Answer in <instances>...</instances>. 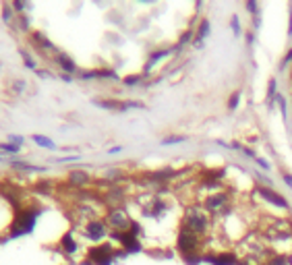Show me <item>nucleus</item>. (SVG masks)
I'll return each instance as SVG.
<instances>
[{"instance_id":"f257e3e1","label":"nucleus","mask_w":292,"mask_h":265,"mask_svg":"<svg viewBox=\"0 0 292 265\" xmlns=\"http://www.w3.org/2000/svg\"><path fill=\"white\" fill-rule=\"evenodd\" d=\"M182 228H187L191 232H195L197 236L205 238L209 234V228H211V215L199 205H191L187 207V211H184L182 215Z\"/></svg>"},{"instance_id":"f03ea898","label":"nucleus","mask_w":292,"mask_h":265,"mask_svg":"<svg viewBox=\"0 0 292 265\" xmlns=\"http://www.w3.org/2000/svg\"><path fill=\"white\" fill-rule=\"evenodd\" d=\"M203 209L211 217H226L232 213V195L228 191H213L203 199Z\"/></svg>"},{"instance_id":"7ed1b4c3","label":"nucleus","mask_w":292,"mask_h":265,"mask_svg":"<svg viewBox=\"0 0 292 265\" xmlns=\"http://www.w3.org/2000/svg\"><path fill=\"white\" fill-rule=\"evenodd\" d=\"M38 215H40V211L34 209V207H23V209H19L17 215L13 217L9 238H17V236H23V234L34 232L36 222H38Z\"/></svg>"},{"instance_id":"20e7f679","label":"nucleus","mask_w":292,"mask_h":265,"mask_svg":"<svg viewBox=\"0 0 292 265\" xmlns=\"http://www.w3.org/2000/svg\"><path fill=\"white\" fill-rule=\"evenodd\" d=\"M106 224L112 232H127L131 226H133V220L131 215L127 213V209H122L120 205L118 207H110L108 213H106Z\"/></svg>"},{"instance_id":"39448f33","label":"nucleus","mask_w":292,"mask_h":265,"mask_svg":"<svg viewBox=\"0 0 292 265\" xmlns=\"http://www.w3.org/2000/svg\"><path fill=\"white\" fill-rule=\"evenodd\" d=\"M116 259V248L112 244H96L87 251V261L91 265H112Z\"/></svg>"},{"instance_id":"423d86ee","label":"nucleus","mask_w":292,"mask_h":265,"mask_svg":"<svg viewBox=\"0 0 292 265\" xmlns=\"http://www.w3.org/2000/svg\"><path fill=\"white\" fill-rule=\"evenodd\" d=\"M108 224H106L104 220H89L83 228V236L91 242H102L106 236H108Z\"/></svg>"},{"instance_id":"0eeeda50","label":"nucleus","mask_w":292,"mask_h":265,"mask_svg":"<svg viewBox=\"0 0 292 265\" xmlns=\"http://www.w3.org/2000/svg\"><path fill=\"white\" fill-rule=\"evenodd\" d=\"M257 195L263 199V201H267L269 205H273V207H278V209H284V211H290L292 207H290V203H288V199L282 195V193H275L273 189H269V186H257Z\"/></svg>"},{"instance_id":"6e6552de","label":"nucleus","mask_w":292,"mask_h":265,"mask_svg":"<svg viewBox=\"0 0 292 265\" xmlns=\"http://www.w3.org/2000/svg\"><path fill=\"white\" fill-rule=\"evenodd\" d=\"M32 44L36 46V48H40L44 54H52V56H56L60 50L56 48V46L46 38V34L44 31H32Z\"/></svg>"},{"instance_id":"1a4fd4ad","label":"nucleus","mask_w":292,"mask_h":265,"mask_svg":"<svg viewBox=\"0 0 292 265\" xmlns=\"http://www.w3.org/2000/svg\"><path fill=\"white\" fill-rule=\"evenodd\" d=\"M203 261H209L211 265H238V257L234 251H222L213 257H203Z\"/></svg>"},{"instance_id":"9d476101","label":"nucleus","mask_w":292,"mask_h":265,"mask_svg":"<svg viewBox=\"0 0 292 265\" xmlns=\"http://www.w3.org/2000/svg\"><path fill=\"white\" fill-rule=\"evenodd\" d=\"M67 182L71 186H75V189H83V186H87L91 182V176L85 172V170H71L69 176H67Z\"/></svg>"},{"instance_id":"9b49d317","label":"nucleus","mask_w":292,"mask_h":265,"mask_svg":"<svg viewBox=\"0 0 292 265\" xmlns=\"http://www.w3.org/2000/svg\"><path fill=\"white\" fill-rule=\"evenodd\" d=\"M164 211H166V199H162V197L149 199V205L143 209L145 217H160V215H164Z\"/></svg>"},{"instance_id":"f8f14e48","label":"nucleus","mask_w":292,"mask_h":265,"mask_svg":"<svg viewBox=\"0 0 292 265\" xmlns=\"http://www.w3.org/2000/svg\"><path fill=\"white\" fill-rule=\"evenodd\" d=\"M94 106L104 108V110H110V112H127V102L122 100H94Z\"/></svg>"},{"instance_id":"ddd939ff","label":"nucleus","mask_w":292,"mask_h":265,"mask_svg":"<svg viewBox=\"0 0 292 265\" xmlns=\"http://www.w3.org/2000/svg\"><path fill=\"white\" fill-rule=\"evenodd\" d=\"M54 62L65 71V75H75V73H77V62H75L69 54H65V52H58V54L54 56Z\"/></svg>"},{"instance_id":"4468645a","label":"nucleus","mask_w":292,"mask_h":265,"mask_svg":"<svg viewBox=\"0 0 292 265\" xmlns=\"http://www.w3.org/2000/svg\"><path fill=\"white\" fill-rule=\"evenodd\" d=\"M207 38H209V19H201V23H199V27L195 31L193 46H195V48H201Z\"/></svg>"},{"instance_id":"2eb2a0df","label":"nucleus","mask_w":292,"mask_h":265,"mask_svg":"<svg viewBox=\"0 0 292 265\" xmlns=\"http://www.w3.org/2000/svg\"><path fill=\"white\" fill-rule=\"evenodd\" d=\"M170 54H172V48H164V50H156V52H151V54H149V58H147V62H145V73H149L153 67L158 65L160 60L168 58Z\"/></svg>"},{"instance_id":"dca6fc26","label":"nucleus","mask_w":292,"mask_h":265,"mask_svg":"<svg viewBox=\"0 0 292 265\" xmlns=\"http://www.w3.org/2000/svg\"><path fill=\"white\" fill-rule=\"evenodd\" d=\"M58 244H60V248H63V251H65L67 255H75V253H77V248H79V244H77V240L73 238L71 232H65Z\"/></svg>"},{"instance_id":"f3484780","label":"nucleus","mask_w":292,"mask_h":265,"mask_svg":"<svg viewBox=\"0 0 292 265\" xmlns=\"http://www.w3.org/2000/svg\"><path fill=\"white\" fill-rule=\"evenodd\" d=\"M275 96H278V79H275V77H271L269 85H267V93H265V104L271 106L275 102Z\"/></svg>"},{"instance_id":"a211bd4d","label":"nucleus","mask_w":292,"mask_h":265,"mask_svg":"<svg viewBox=\"0 0 292 265\" xmlns=\"http://www.w3.org/2000/svg\"><path fill=\"white\" fill-rule=\"evenodd\" d=\"M13 168L15 170H19V172H44V168L42 166H32V164H27V162H13Z\"/></svg>"},{"instance_id":"6ab92c4d","label":"nucleus","mask_w":292,"mask_h":265,"mask_svg":"<svg viewBox=\"0 0 292 265\" xmlns=\"http://www.w3.org/2000/svg\"><path fill=\"white\" fill-rule=\"evenodd\" d=\"M32 141H34L36 145L44 147V149H56V143L52 141V139L44 137V135H34V137H32Z\"/></svg>"},{"instance_id":"aec40b11","label":"nucleus","mask_w":292,"mask_h":265,"mask_svg":"<svg viewBox=\"0 0 292 265\" xmlns=\"http://www.w3.org/2000/svg\"><path fill=\"white\" fill-rule=\"evenodd\" d=\"M265 265H292V259L278 253V255H271V257L265 261Z\"/></svg>"},{"instance_id":"412c9836","label":"nucleus","mask_w":292,"mask_h":265,"mask_svg":"<svg viewBox=\"0 0 292 265\" xmlns=\"http://www.w3.org/2000/svg\"><path fill=\"white\" fill-rule=\"evenodd\" d=\"M9 87L13 91V96H21V93L25 91V87H27V81H23V79H13Z\"/></svg>"},{"instance_id":"4be33fe9","label":"nucleus","mask_w":292,"mask_h":265,"mask_svg":"<svg viewBox=\"0 0 292 265\" xmlns=\"http://www.w3.org/2000/svg\"><path fill=\"white\" fill-rule=\"evenodd\" d=\"M21 147L19 145H13V143H0V155H15L19 153Z\"/></svg>"},{"instance_id":"5701e85b","label":"nucleus","mask_w":292,"mask_h":265,"mask_svg":"<svg viewBox=\"0 0 292 265\" xmlns=\"http://www.w3.org/2000/svg\"><path fill=\"white\" fill-rule=\"evenodd\" d=\"M184 141H187L184 135H170V137L162 139V145H176V143H184Z\"/></svg>"},{"instance_id":"b1692460","label":"nucleus","mask_w":292,"mask_h":265,"mask_svg":"<svg viewBox=\"0 0 292 265\" xmlns=\"http://www.w3.org/2000/svg\"><path fill=\"white\" fill-rule=\"evenodd\" d=\"M240 96H242V91H234L232 96L228 98V110H230V112H234L236 108H238V104H240Z\"/></svg>"},{"instance_id":"393cba45","label":"nucleus","mask_w":292,"mask_h":265,"mask_svg":"<svg viewBox=\"0 0 292 265\" xmlns=\"http://www.w3.org/2000/svg\"><path fill=\"white\" fill-rule=\"evenodd\" d=\"M230 27H232L234 38H240L242 27H240V21H238V15H232V17H230Z\"/></svg>"},{"instance_id":"a878e982","label":"nucleus","mask_w":292,"mask_h":265,"mask_svg":"<svg viewBox=\"0 0 292 265\" xmlns=\"http://www.w3.org/2000/svg\"><path fill=\"white\" fill-rule=\"evenodd\" d=\"M143 81V75H129L122 79V83H125L127 87H135V85H139Z\"/></svg>"},{"instance_id":"bb28decb","label":"nucleus","mask_w":292,"mask_h":265,"mask_svg":"<svg viewBox=\"0 0 292 265\" xmlns=\"http://www.w3.org/2000/svg\"><path fill=\"white\" fill-rule=\"evenodd\" d=\"M15 17H17V15L13 13V5H7V3H5V5H3V21H5V23H11Z\"/></svg>"},{"instance_id":"cd10ccee","label":"nucleus","mask_w":292,"mask_h":265,"mask_svg":"<svg viewBox=\"0 0 292 265\" xmlns=\"http://www.w3.org/2000/svg\"><path fill=\"white\" fill-rule=\"evenodd\" d=\"M19 54H21V58L25 60V67H27V69H32V71H36V60H34L32 56H29V52L21 48V50H19Z\"/></svg>"},{"instance_id":"c85d7f7f","label":"nucleus","mask_w":292,"mask_h":265,"mask_svg":"<svg viewBox=\"0 0 292 265\" xmlns=\"http://www.w3.org/2000/svg\"><path fill=\"white\" fill-rule=\"evenodd\" d=\"M275 104L280 106V112H282V116H284V120L288 118V108H286V98L282 96V93H278V96H275Z\"/></svg>"},{"instance_id":"c756f323","label":"nucleus","mask_w":292,"mask_h":265,"mask_svg":"<svg viewBox=\"0 0 292 265\" xmlns=\"http://www.w3.org/2000/svg\"><path fill=\"white\" fill-rule=\"evenodd\" d=\"M244 9H247L249 13H253V17H259V5L255 3V0H247V3H244Z\"/></svg>"},{"instance_id":"7c9ffc66","label":"nucleus","mask_w":292,"mask_h":265,"mask_svg":"<svg viewBox=\"0 0 292 265\" xmlns=\"http://www.w3.org/2000/svg\"><path fill=\"white\" fill-rule=\"evenodd\" d=\"M9 143H13V145H19V147H23V143H25V139H23V137H19V135H9Z\"/></svg>"},{"instance_id":"2f4dec72","label":"nucleus","mask_w":292,"mask_h":265,"mask_svg":"<svg viewBox=\"0 0 292 265\" xmlns=\"http://www.w3.org/2000/svg\"><path fill=\"white\" fill-rule=\"evenodd\" d=\"M17 19H19V25L23 31H29V17L27 15H17Z\"/></svg>"},{"instance_id":"473e14b6","label":"nucleus","mask_w":292,"mask_h":265,"mask_svg":"<svg viewBox=\"0 0 292 265\" xmlns=\"http://www.w3.org/2000/svg\"><path fill=\"white\" fill-rule=\"evenodd\" d=\"M292 62V46L288 48V52H286V56H284V60H282V65H280V69L284 71V69H288V65Z\"/></svg>"},{"instance_id":"72a5a7b5","label":"nucleus","mask_w":292,"mask_h":265,"mask_svg":"<svg viewBox=\"0 0 292 265\" xmlns=\"http://www.w3.org/2000/svg\"><path fill=\"white\" fill-rule=\"evenodd\" d=\"M240 151H242L244 155H247V158H251V160H257V153H255V151H253L251 147H247V145H242V147H240Z\"/></svg>"},{"instance_id":"f704fd0d","label":"nucleus","mask_w":292,"mask_h":265,"mask_svg":"<svg viewBox=\"0 0 292 265\" xmlns=\"http://www.w3.org/2000/svg\"><path fill=\"white\" fill-rule=\"evenodd\" d=\"M255 162H257V166H259V168H263V170H269V168H271V166H269V162H267V160H263V158H259V155H257V160H255Z\"/></svg>"},{"instance_id":"c9c22d12","label":"nucleus","mask_w":292,"mask_h":265,"mask_svg":"<svg viewBox=\"0 0 292 265\" xmlns=\"http://www.w3.org/2000/svg\"><path fill=\"white\" fill-rule=\"evenodd\" d=\"M288 38L292 40V7H290V13H288Z\"/></svg>"},{"instance_id":"e433bc0d","label":"nucleus","mask_w":292,"mask_h":265,"mask_svg":"<svg viewBox=\"0 0 292 265\" xmlns=\"http://www.w3.org/2000/svg\"><path fill=\"white\" fill-rule=\"evenodd\" d=\"M77 160H79V155H67V158H60L56 162H77Z\"/></svg>"},{"instance_id":"4c0bfd02","label":"nucleus","mask_w":292,"mask_h":265,"mask_svg":"<svg viewBox=\"0 0 292 265\" xmlns=\"http://www.w3.org/2000/svg\"><path fill=\"white\" fill-rule=\"evenodd\" d=\"M282 178L286 180V184H288V186H290V189H292V174H288V172H284V174H282Z\"/></svg>"},{"instance_id":"58836bf2","label":"nucleus","mask_w":292,"mask_h":265,"mask_svg":"<svg viewBox=\"0 0 292 265\" xmlns=\"http://www.w3.org/2000/svg\"><path fill=\"white\" fill-rule=\"evenodd\" d=\"M120 151H122V147H120V145H116V147L108 149V153H112V155H114V153H120Z\"/></svg>"}]
</instances>
